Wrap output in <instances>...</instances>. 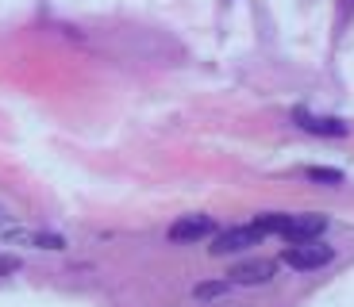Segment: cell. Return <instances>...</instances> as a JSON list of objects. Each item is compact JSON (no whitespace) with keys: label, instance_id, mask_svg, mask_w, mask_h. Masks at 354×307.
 <instances>
[{"label":"cell","instance_id":"6da1fadb","mask_svg":"<svg viewBox=\"0 0 354 307\" xmlns=\"http://www.w3.org/2000/svg\"><path fill=\"white\" fill-rule=\"evenodd\" d=\"M254 227L262 230V235L285 238V242H312V238H319L324 230H328V219H324V215H285V211H266V215L254 219Z\"/></svg>","mask_w":354,"mask_h":307},{"label":"cell","instance_id":"7a4b0ae2","mask_svg":"<svg viewBox=\"0 0 354 307\" xmlns=\"http://www.w3.org/2000/svg\"><path fill=\"white\" fill-rule=\"evenodd\" d=\"M281 261L289 265V269H297V273L324 269V265L335 261V246L319 242V238H312V242H289V250L281 254Z\"/></svg>","mask_w":354,"mask_h":307},{"label":"cell","instance_id":"3957f363","mask_svg":"<svg viewBox=\"0 0 354 307\" xmlns=\"http://www.w3.org/2000/svg\"><path fill=\"white\" fill-rule=\"evenodd\" d=\"M258 238H266V235L254 227V223H247V227H227V230H216V235H212V254H216V257H223V254H239V250L254 246Z\"/></svg>","mask_w":354,"mask_h":307},{"label":"cell","instance_id":"277c9868","mask_svg":"<svg viewBox=\"0 0 354 307\" xmlns=\"http://www.w3.org/2000/svg\"><path fill=\"white\" fill-rule=\"evenodd\" d=\"M0 238L8 246H31V250H66L62 235L50 230H31V227H0Z\"/></svg>","mask_w":354,"mask_h":307},{"label":"cell","instance_id":"5b68a950","mask_svg":"<svg viewBox=\"0 0 354 307\" xmlns=\"http://www.w3.org/2000/svg\"><path fill=\"white\" fill-rule=\"evenodd\" d=\"M216 230H220V227H216L212 215H181V219L169 227V242H181V246L204 242V238H212Z\"/></svg>","mask_w":354,"mask_h":307},{"label":"cell","instance_id":"8992f818","mask_svg":"<svg viewBox=\"0 0 354 307\" xmlns=\"http://www.w3.org/2000/svg\"><path fill=\"white\" fill-rule=\"evenodd\" d=\"M277 277V261L270 257H250V261H239L231 269V284H266Z\"/></svg>","mask_w":354,"mask_h":307},{"label":"cell","instance_id":"52a82bcc","mask_svg":"<svg viewBox=\"0 0 354 307\" xmlns=\"http://www.w3.org/2000/svg\"><path fill=\"white\" fill-rule=\"evenodd\" d=\"M292 119H297V127L308 135H328V139H335V135H346V123L343 119H331V115H312L308 108H297L292 112Z\"/></svg>","mask_w":354,"mask_h":307},{"label":"cell","instance_id":"ba28073f","mask_svg":"<svg viewBox=\"0 0 354 307\" xmlns=\"http://www.w3.org/2000/svg\"><path fill=\"white\" fill-rule=\"evenodd\" d=\"M227 292H231V281H204L193 288V296L196 299H220V296H227Z\"/></svg>","mask_w":354,"mask_h":307},{"label":"cell","instance_id":"9c48e42d","mask_svg":"<svg viewBox=\"0 0 354 307\" xmlns=\"http://www.w3.org/2000/svg\"><path fill=\"white\" fill-rule=\"evenodd\" d=\"M304 177H308V181H316V184H343V173H339V169L308 166V169H304Z\"/></svg>","mask_w":354,"mask_h":307},{"label":"cell","instance_id":"30bf717a","mask_svg":"<svg viewBox=\"0 0 354 307\" xmlns=\"http://www.w3.org/2000/svg\"><path fill=\"white\" fill-rule=\"evenodd\" d=\"M0 227H4V211H0Z\"/></svg>","mask_w":354,"mask_h":307}]
</instances>
